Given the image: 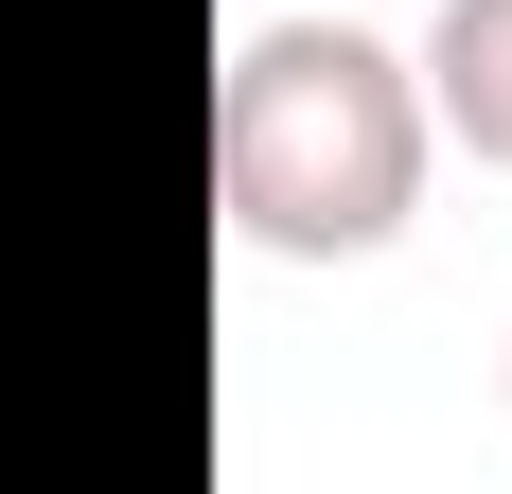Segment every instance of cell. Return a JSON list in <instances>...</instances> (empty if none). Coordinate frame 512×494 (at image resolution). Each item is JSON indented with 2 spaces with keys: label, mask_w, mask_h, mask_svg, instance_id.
<instances>
[{
  "label": "cell",
  "mask_w": 512,
  "mask_h": 494,
  "mask_svg": "<svg viewBox=\"0 0 512 494\" xmlns=\"http://www.w3.org/2000/svg\"><path fill=\"white\" fill-rule=\"evenodd\" d=\"M424 106H442L460 159L512 177V0H442V18H424Z\"/></svg>",
  "instance_id": "obj_2"
},
{
  "label": "cell",
  "mask_w": 512,
  "mask_h": 494,
  "mask_svg": "<svg viewBox=\"0 0 512 494\" xmlns=\"http://www.w3.org/2000/svg\"><path fill=\"white\" fill-rule=\"evenodd\" d=\"M424 159H442L424 53L354 36V18H248L212 53V212L265 265H371V247H407Z\"/></svg>",
  "instance_id": "obj_1"
}]
</instances>
